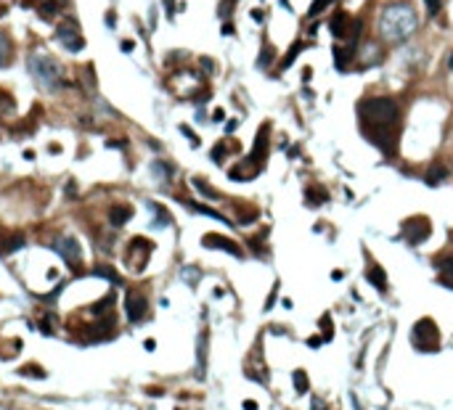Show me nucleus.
<instances>
[{
  "mask_svg": "<svg viewBox=\"0 0 453 410\" xmlns=\"http://www.w3.org/2000/svg\"><path fill=\"white\" fill-rule=\"evenodd\" d=\"M53 320H56L53 315H45V318L40 320V331H43L45 336H51V334H53Z\"/></svg>",
  "mask_w": 453,
  "mask_h": 410,
  "instance_id": "7c9ffc66",
  "label": "nucleus"
},
{
  "mask_svg": "<svg viewBox=\"0 0 453 410\" xmlns=\"http://www.w3.org/2000/svg\"><path fill=\"white\" fill-rule=\"evenodd\" d=\"M234 3H236V0H223V3H220V16L228 19V16H231V8H234Z\"/></svg>",
  "mask_w": 453,
  "mask_h": 410,
  "instance_id": "c9c22d12",
  "label": "nucleus"
},
{
  "mask_svg": "<svg viewBox=\"0 0 453 410\" xmlns=\"http://www.w3.org/2000/svg\"><path fill=\"white\" fill-rule=\"evenodd\" d=\"M8 61H11V37L0 29V69L8 66Z\"/></svg>",
  "mask_w": 453,
  "mask_h": 410,
  "instance_id": "412c9836",
  "label": "nucleus"
},
{
  "mask_svg": "<svg viewBox=\"0 0 453 410\" xmlns=\"http://www.w3.org/2000/svg\"><path fill=\"white\" fill-rule=\"evenodd\" d=\"M358 114H361V130L366 140H371L382 154H395V148H398V125H400L398 103L387 96L363 98L358 103Z\"/></svg>",
  "mask_w": 453,
  "mask_h": 410,
  "instance_id": "f257e3e1",
  "label": "nucleus"
},
{
  "mask_svg": "<svg viewBox=\"0 0 453 410\" xmlns=\"http://www.w3.org/2000/svg\"><path fill=\"white\" fill-rule=\"evenodd\" d=\"M180 133H183L185 138H188V140H191V146H199V138H196V133L191 130V127H188V125H180Z\"/></svg>",
  "mask_w": 453,
  "mask_h": 410,
  "instance_id": "f704fd0d",
  "label": "nucleus"
},
{
  "mask_svg": "<svg viewBox=\"0 0 453 410\" xmlns=\"http://www.w3.org/2000/svg\"><path fill=\"white\" fill-rule=\"evenodd\" d=\"M93 275H98V278H109V280H111V283H114V286H120V283H122V278H120V273H117V270H111V267H109V265H98V267H96V270H93Z\"/></svg>",
  "mask_w": 453,
  "mask_h": 410,
  "instance_id": "4be33fe9",
  "label": "nucleus"
},
{
  "mask_svg": "<svg viewBox=\"0 0 453 410\" xmlns=\"http://www.w3.org/2000/svg\"><path fill=\"white\" fill-rule=\"evenodd\" d=\"M429 233H432V225H429L427 217H411V220L403 222V236H405V241L413 243V246L427 241Z\"/></svg>",
  "mask_w": 453,
  "mask_h": 410,
  "instance_id": "6e6552de",
  "label": "nucleus"
},
{
  "mask_svg": "<svg viewBox=\"0 0 453 410\" xmlns=\"http://www.w3.org/2000/svg\"><path fill=\"white\" fill-rule=\"evenodd\" d=\"M191 183H194V188L199 191V193H204L207 198H220V193L212 188V185H207V183H204V178H194Z\"/></svg>",
  "mask_w": 453,
  "mask_h": 410,
  "instance_id": "393cba45",
  "label": "nucleus"
},
{
  "mask_svg": "<svg viewBox=\"0 0 453 410\" xmlns=\"http://www.w3.org/2000/svg\"><path fill=\"white\" fill-rule=\"evenodd\" d=\"M273 58H276L273 45H271V43H265V45H262V51H260V58H257V66H260V69H268V66L273 64Z\"/></svg>",
  "mask_w": 453,
  "mask_h": 410,
  "instance_id": "5701e85b",
  "label": "nucleus"
},
{
  "mask_svg": "<svg viewBox=\"0 0 453 410\" xmlns=\"http://www.w3.org/2000/svg\"><path fill=\"white\" fill-rule=\"evenodd\" d=\"M329 27L334 32V37H345L347 34V14L345 11H336V14L329 19Z\"/></svg>",
  "mask_w": 453,
  "mask_h": 410,
  "instance_id": "f3484780",
  "label": "nucleus"
},
{
  "mask_svg": "<svg viewBox=\"0 0 453 410\" xmlns=\"http://www.w3.org/2000/svg\"><path fill=\"white\" fill-rule=\"evenodd\" d=\"M385 32H387V37L392 40H403V37H408V34L413 32L416 27V19L408 8H390V14L385 16Z\"/></svg>",
  "mask_w": 453,
  "mask_h": 410,
  "instance_id": "7ed1b4c3",
  "label": "nucleus"
},
{
  "mask_svg": "<svg viewBox=\"0 0 453 410\" xmlns=\"http://www.w3.org/2000/svg\"><path fill=\"white\" fill-rule=\"evenodd\" d=\"M424 3H427L429 16H437V14H440V8H443V0H424Z\"/></svg>",
  "mask_w": 453,
  "mask_h": 410,
  "instance_id": "72a5a7b5",
  "label": "nucleus"
},
{
  "mask_svg": "<svg viewBox=\"0 0 453 410\" xmlns=\"http://www.w3.org/2000/svg\"><path fill=\"white\" fill-rule=\"evenodd\" d=\"M11 111H14V98H11L6 90H0V116H6Z\"/></svg>",
  "mask_w": 453,
  "mask_h": 410,
  "instance_id": "bb28decb",
  "label": "nucleus"
},
{
  "mask_svg": "<svg viewBox=\"0 0 453 410\" xmlns=\"http://www.w3.org/2000/svg\"><path fill=\"white\" fill-rule=\"evenodd\" d=\"M125 315L130 323H141L146 318V297L138 291H127L125 294Z\"/></svg>",
  "mask_w": 453,
  "mask_h": 410,
  "instance_id": "1a4fd4ad",
  "label": "nucleus"
},
{
  "mask_svg": "<svg viewBox=\"0 0 453 410\" xmlns=\"http://www.w3.org/2000/svg\"><path fill=\"white\" fill-rule=\"evenodd\" d=\"M183 278H185V280H188V283L194 286V283H196V280H199V278H202V273H199V270H196V267H183Z\"/></svg>",
  "mask_w": 453,
  "mask_h": 410,
  "instance_id": "c756f323",
  "label": "nucleus"
},
{
  "mask_svg": "<svg viewBox=\"0 0 453 410\" xmlns=\"http://www.w3.org/2000/svg\"><path fill=\"white\" fill-rule=\"evenodd\" d=\"M448 69H450V72H453V53H450V58H448Z\"/></svg>",
  "mask_w": 453,
  "mask_h": 410,
  "instance_id": "c03bdc74",
  "label": "nucleus"
},
{
  "mask_svg": "<svg viewBox=\"0 0 453 410\" xmlns=\"http://www.w3.org/2000/svg\"><path fill=\"white\" fill-rule=\"evenodd\" d=\"M321 331H323V339H326V342L334 336V331H331V318H329V315H323V318H321Z\"/></svg>",
  "mask_w": 453,
  "mask_h": 410,
  "instance_id": "2f4dec72",
  "label": "nucleus"
},
{
  "mask_svg": "<svg viewBox=\"0 0 453 410\" xmlns=\"http://www.w3.org/2000/svg\"><path fill=\"white\" fill-rule=\"evenodd\" d=\"M146 207H148L151 212H154V217H157L154 222H151V225H154V228H167L170 222H172V217H170V212H167L165 207H159V204H154V201H148Z\"/></svg>",
  "mask_w": 453,
  "mask_h": 410,
  "instance_id": "dca6fc26",
  "label": "nucleus"
},
{
  "mask_svg": "<svg viewBox=\"0 0 453 410\" xmlns=\"http://www.w3.org/2000/svg\"><path fill=\"white\" fill-rule=\"evenodd\" d=\"M321 342H323L321 336H313V339H308V344H310V347H321Z\"/></svg>",
  "mask_w": 453,
  "mask_h": 410,
  "instance_id": "58836bf2",
  "label": "nucleus"
},
{
  "mask_svg": "<svg viewBox=\"0 0 453 410\" xmlns=\"http://www.w3.org/2000/svg\"><path fill=\"white\" fill-rule=\"evenodd\" d=\"M204 352H207V334L199 339V373H204Z\"/></svg>",
  "mask_w": 453,
  "mask_h": 410,
  "instance_id": "473e14b6",
  "label": "nucleus"
},
{
  "mask_svg": "<svg viewBox=\"0 0 453 410\" xmlns=\"http://www.w3.org/2000/svg\"><path fill=\"white\" fill-rule=\"evenodd\" d=\"M212 119H215V122H223V119H225V111H223V109H215Z\"/></svg>",
  "mask_w": 453,
  "mask_h": 410,
  "instance_id": "4c0bfd02",
  "label": "nucleus"
},
{
  "mask_svg": "<svg viewBox=\"0 0 453 410\" xmlns=\"http://www.w3.org/2000/svg\"><path fill=\"white\" fill-rule=\"evenodd\" d=\"M19 373H21V376H40V379L45 376V373H43V371H37V368H21Z\"/></svg>",
  "mask_w": 453,
  "mask_h": 410,
  "instance_id": "e433bc0d",
  "label": "nucleus"
},
{
  "mask_svg": "<svg viewBox=\"0 0 453 410\" xmlns=\"http://www.w3.org/2000/svg\"><path fill=\"white\" fill-rule=\"evenodd\" d=\"M130 217H133V207H127V204H114L109 209V222L114 228H122Z\"/></svg>",
  "mask_w": 453,
  "mask_h": 410,
  "instance_id": "ddd939ff",
  "label": "nucleus"
},
{
  "mask_svg": "<svg viewBox=\"0 0 453 410\" xmlns=\"http://www.w3.org/2000/svg\"><path fill=\"white\" fill-rule=\"evenodd\" d=\"M366 278H368L371 286H376V291H382V294L387 291V275H385V270H382L376 262H371L366 267Z\"/></svg>",
  "mask_w": 453,
  "mask_h": 410,
  "instance_id": "f8f14e48",
  "label": "nucleus"
},
{
  "mask_svg": "<svg viewBox=\"0 0 453 410\" xmlns=\"http://www.w3.org/2000/svg\"><path fill=\"white\" fill-rule=\"evenodd\" d=\"M21 246H24V236H21V233H11V236L0 238V254H3V257H8L11 252L21 249Z\"/></svg>",
  "mask_w": 453,
  "mask_h": 410,
  "instance_id": "4468645a",
  "label": "nucleus"
},
{
  "mask_svg": "<svg viewBox=\"0 0 453 410\" xmlns=\"http://www.w3.org/2000/svg\"><path fill=\"white\" fill-rule=\"evenodd\" d=\"M56 40H59L69 53H77V51L85 48V37H83V32L77 29V24H74L72 19L64 21V24L56 29Z\"/></svg>",
  "mask_w": 453,
  "mask_h": 410,
  "instance_id": "423d86ee",
  "label": "nucleus"
},
{
  "mask_svg": "<svg viewBox=\"0 0 453 410\" xmlns=\"http://www.w3.org/2000/svg\"><path fill=\"white\" fill-rule=\"evenodd\" d=\"M244 410H257V402H254V400H247V402H244Z\"/></svg>",
  "mask_w": 453,
  "mask_h": 410,
  "instance_id": "ea45409f",
  "label": "nucleus"
},
{
  "mask_svg": "<svg viewBox=\"0 0 453 410\" xmlns=\"http://www.w3.org/2000/svg\"><path fill=\"white\" fill-rule=\"evenodd\" d=\"M313 410H326V407H323V402L318 400V397H316V400H313Z\"/></svg>",
  "mask_w": 453,
  "mask_h": 410,
  "instance_id": "a19ab883",
  "label": "nucleus"
},
{
  "mask_svg": "<svg viewBox=\"0 0 453 410\" xmlns=\"http://www.w3.org/2000/svg\"><path fill=\"white\" fill-rule=\"evenodd\" d=\"M435 267H437V278H440V283L453 289V257H437L435 260Z\"/></svg>",
  "mask_w": 453,
  "mask_h": 410,
  "instance_id": "9b49d317",
  "label": "nucleus"
},
{
  "mask_svg": "<svg viewBox=\"0 0 453 410\" xmlns=\"http://www.w3.org/2000/svg\"><path fill=\"white\" fill-rule=\"evenodd\" d=\"M445 178H448V167H445V164H440V161H435L432 167H429V172H427V183L429 185H440Z\"/></svg>",
  "mask_w": 453,
  "mask_h": 410,
  "instance_id": "a211bd4d",
  "label": "nucleus"
},
{
  "mask_svg": "<svg viewBox=\"0 0 453 410\" xmlns=\"http://www.w3.org/2000/svg\"><path fill=\"white\" fill-rule=\"evenodd\" d=\"M305 201L310 207H318L323 201H329V191L321 188V185H308V188H305Z\"/></svg>",
  "mask_w": 453,
  "mask_h": 410,
  "instance_id": "2eb2a0df",
  "label": "nucleus"
},
{
  "mask_svg": "<svg viewBox=\"0 0 453 410\" xmlns=\"http://www.w3.org/2000/svg\"><path fill=\"white\" fill-rule=\"evenodd\" d=\"M350 58H353V48H334V64L339 72H345L350 66Z\"/></svg>",
  "mask_w": 453,
  "mask_h": 410,
  "instance_id": "6ab92c4d",
  "label": "nucleus"
},
{
  "mask_svg": "<svg viewBox=\"0 0 453 410\" xmlns=\"http://www.w3.org/2000/svg\"><path fill=\"white\" fill-rule=\"evenodd\" d=\"M151 249H154V243H151L148 238L135 236L130 243H127V249H125V260H127V265H130L135 273H141L143 267H146V262H148Z\"/></svg>",
  "mask_w": 453,
  "mask_h": 410,
  "instance_id": "39448f33",
  "label": "nucleus"
},
{
  "mask_svg": "<svg viewBox=\"0 0 453 410\" xmlns=\"http://www.w3.org/2000/svg\"><path fill=\"white\" fill-rule=\"evenodd\" d=\"M185 207L188 209H194V212H199V215H207V217H212V220H220V222H225V225H234V222H228L220 212H215V209H210V207H202V204H194V201H185Z\"/></svg>",
  "mask_w": 453,
  "mask_h": 410,
  "instance_id": "aec40b11",
  "label": "nucleus"
},
{
  "mask_svg": "<svg viewBox=\"0 0 453 410\" xmlns=\"http://www.w3.org/2000/svg\"><path fill=\"white\" fill-rule=\"evenodd\" d=\"M411 342L416 344V349H422V352H432V349H437V342H440V334H437V325L435 320H419L413 325V331H411Z\"/></svg>",
  "mask_w": 453,
  "mask_h": 410,
  "instance_id": "20e7f679",
  "label": "nucleus"
},
{
  "mask_svg": "<svg viewBox=\"0 0 453 410\" xmlns=\"http://www.w3.org/2000/svg\"><path fill=\"white\" fill-rule=\"evenodd\" d=\"M236 125H239V122H236V119H231V122H228V125H225V130H228V133H234V130H236Z\"/></svg>",
  "mask_w": 453,
  "mask_h": 410,
  "instance_id": "79ce46f5",
  "label": "nucleus"
},
{
  "mask_svg": "<svg viewBox=\"0 0 453 410\" xmlns=\"http://www.w3.org/2000/svg\"><path fill=\"white\" fill-rule=\"evenodd\" d=\"M53 249L61 254V260L72 267V270H77L80 267V262H83V246H80V241L77 238H72V236H64V238H59L53 243Z\"/></svg>",
  "mask_w": 453,
  "mask_h": 410,
  "instance_id": "0eeeda50",
  "label": "nucleus"
},
{
  "mask_svg": "<svg viewBox=\"0 0 453 410\" xmlns=\"http://www.w3.org/2000/svg\"><path fill=\"white\" fill-rule=\"evenodd\" d=\"M281 3H284V6H286V8H289V11H292V6H289V0H281Z\"/></svg>",
  "mask_w": 453,
  "mask_h": 410,
  "instance_id": "a18cd8bd",
  "label": "nucleus"
},
{
  "mask_svg": "<svg viewBox=\"0 0 453 410\" xmlns=\"http://www.w3.org/2000/svg\"><path fill=\"white\" fill-rule=\"evenodd\" d=\"M302 48H305V43H302V40H297V43L292 45V48H289V51H286V56L281 58V69H286V66H292V61H294V58L299 56V51H302Z\"/></svg>",
  "mask_w": 453,
  "mask_h": 410,
  "instance_id": "b1692460",
  "label": "nucleus"
},
{
  "mask_svg": "<svg viewBox=\"0 0 453 410\" xmlns=\"http://www.w3.org/2000/svg\"><path fill=\"white\" fill-rule=\"evenodd\" d=\"M202 243L207 246V249H223L228 254H234V257H241V246L234 241V238H225V236H217V233H207V236L202 238Z\"/></svg>",
  "mask_w": 453,
  "mask_h": 410,
  "instance_id": "9d476101",
  "label": "nucleus"
},
{
  "mask_svg": "<svg viewBox=\"0 0 453 410\" xmlns=\"http://www.w3.org/2000/svg\"><path fill=\"white\" fill-rule=\"evenodd\" d=\"M331 3V0H313L310 3V11H308V16L313 19V16H318V14H323L326 11V6Z\"/></svg>",
  "mask_w": 453,
  "mask_h": 410,
  "instance_id": "cd10ccee",
  "label": "nucleus"
},
{
  "mask_svg": "<svg viewBox=\"0 0 453 410\" xmlns=\"http://www.w3.org/2000/svg\"><path fill=\"white\" fill-rule=\"evenodd\" d=\"M111 304H114V294H106V299H101L98 304H93V307H90V312H93V315L109 312V310H111Z\"/></svg>",
  "mask_w": 453,
  "mask_h": 410,
  "instance_id": "a878e982",
  "label": "nucleus"
},
{
  "mask_svg": "<svg viewBox=\"0 0 453 410\" xmlns=\"http://www.w3.org/2000/svg\"><path fill=\"white\" fill-rule=\"evenodd\" d=\"M294 389L302 394V392H308V376L302 371H294Z\"/></svg>",
  "mask_w": 453,
  "mask_h": 410,
  "instance_id": "c85d7f7f",
  "label": "nucleus"
},
{
  "mask_svg": "<svg viewBox=\"0 0 453 410\" xmlns=\"http://www.w3.org/2000/svg\"><path fill=\"white\" fill-rule=\"evenodd\" d=\"M27 66H29V74H32V79L37 82V85L51 88V90H53V88H59L64 69H61V64L56 61L51 53H45V51H34V53H29Z\"/></svg>",
  "mask_w": 453,
  "mask_h": 410,
  "instance_id": "f03ea898",
  "label": "nucleus"
},
{
  "mask_svg": "<svg viewBox=\"0 0 453 410\" xmlns=\"http://www.w3.org/2000/svg\"><path fill=\"white\" fill-rule=\"evenodd\" d=\"M223 34H234V24H228V21H225V27H223Z\"/></svg>",
  "mask_w": 453,
  "mask_h": 410,
  "instance_id": "37998d69",
  "label": "nucleus"
}]
</instances>
